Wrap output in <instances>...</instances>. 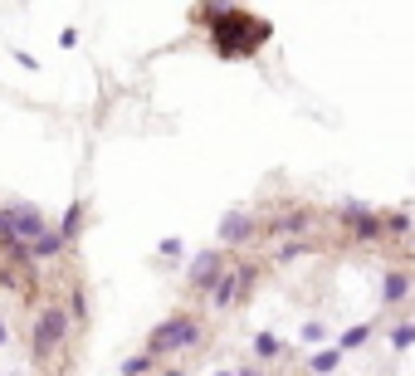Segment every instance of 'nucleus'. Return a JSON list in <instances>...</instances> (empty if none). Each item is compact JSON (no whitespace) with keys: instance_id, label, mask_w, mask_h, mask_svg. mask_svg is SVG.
<instances>
[{"instance_id":"nucleus-18","label":"nucleus","mask_w":415,"mask_h":376,"mask_svg":"<svg viewBox=\"0 0 415 376\" xmlns=\"http://www.w3.org/2000/svg\"><path fill=\"white\" fill-rule=\"evenodd\" d=\"M0 342H5V323H0Z\"/></svg>"},{"instance_id":"nucleus-5","label":"nucleus","mask_w":415,"mask_h":376,"mask_svg":"<svg viewBox=\"0 0 415 376\" xmlns=\"http://www.w3.org/2000/svg\"><path fill=\"white\" fill-rule=\"evenodd\" d=\"M249 283H254V269H230V274H220V279L210 283V293H215V308H230V303H239V298L249 293Z\"/></svg>"},{"instance_id":"nucleus-14","label":"nucleus","mask_w":415,"mask_h":376,"mask_svg":"<svg viewBox=\"0 0 415 376\" xmlns=\"http://www.w3.org/2000/svg\"><path fill=\"white\" fill-rule=\"evenodd\" d=\"M381 230H386V235H406V230H411V215H401V210H396V215H381Z\"/></svg>"},{"instance_id":"nucleus-6","label":"nucleus","mask_w":415,"mask_h":376,"mask_svg":"<svg viewBox=\"0 0 415 376\" xmlns=\"http://www.w3.org/2000/svg\"><path fill=\"white\" fill-rule=\"evenodd\" d=\"M342 215L352 220V235H357V240H367V245L386 235V230H381V215H376V210H367L362 200H347V205H342Z\"/></svg>"},{"instance_id":"nucleus-15","label":"nucleus","mask_w":415,"mask_h":376,"mask_svg":"<svg viewBox=\"0 0 415 376\" xmlns=\"http://www.w3.org/2000/svg\"><path fill=\"white\" fill-rule=\"evenodd\" d=\"M367 332H371L367 323H362V328H352V332H342V352H352V347H362V342H367Z\"/></svg>"},{"instance_id":"nucleus-17","label":"nucleus","mask_w":415,"mask_h":376,"mask_svg":"<svg viewBox=\"0 0 415 376\" xmlns=\"http://www.w3.org/2000/svg\"><path fill=\"white\" fill-rule=\"evenodd\" d=\"M391 342H396V347H411V342H415V328H411V323H406V328H396V337H391Z\"/></svg>"},{"instance_id":"nucleus-3","label":"nucleus","mask_w":415,"mask_h":376,"mask_svg":"<svg viewBox=\"0 0 415 376\" xmlns=\"http://www.w3.org/2000/svg\"><path fill=\"white\" fill-rule=\"evenodd\" d=\"M39 230H44V215H39L34 205H5V210H0V235H15V240L29 245Z\"/></svg>"},{"instance_id":"nucleus-4","label":"nucleus","mask_w":415,"mask_h":376,"mask_svg":"<svg viewBox=\"0 0 415 376\" xmlns=\"http://www.w3.org/2000/svg\"><path fill=\"white\" fill-rule=\"evenodd\" d=\"M64 328H69L64 308H39V318H34V357H49L64 342Z\"/></svg>"},{"instance_id":"nucleus-7","label":"nucleus","mask_w":415,"mask_h":376,"mask_svg":"<svg viewBox=\"0 0 415 376\" xmlns=\"http://www.w3.org/2000/svg\"><path fill=\"white\" fill-rule=\"evenodd\" d=\"M220 274H225V259H220V249H206V254H196V259H191V283H196V288H210Z\"/></svg>"},{"instance_id":"nucleus-2","label":"nucleus","mask_w":415,"mask_h":376,"mask_svg":"<svg viewBox=\"0 0 415 376\" xmlns=\"http://www.w3.org/2000/svg\"><path fill=\"white\" fill-rule=\"evenodd\" d=\"M196 337H201V323L196 318H166L152 332V352H181V347H196Z\"/></svg>"},{"instance_id":"nucleus-16","label":"nucleus","mask_w":415,"mask_h":376,"mask_svg":"<svg viewBox=\"0 0 415 376\" xmlns=\"http://www.w3.org/2000/svg\"><path fill=\"white\" fill-rule=\"evenodd\" d=\"M122 372H152V357H127Z\"/></svg>"},{"instance_id":"nucleus-10","label":"nucleus","mask_w":415,"mask_h":376,"mask_svg":"<svg viewBox=\"0 0 415 376\" xmlns=\"http://www.w3.org/2000/svg\"><path fill=\"white\" fill-rule=\"evenodd\" d=\"M406 293H411V279H406V274H386V283H381V298H386V303H401Z\"/></svg>"},{"instance_id":"nucleus-13","label":"nucleus","mask_w":415,"mask_h":376,"mask_svg":"<svg viewBox=\"0 0 415 376\" xmlns=\"http://www.w3.org/2000/svg\"><path fill=\"white\" fill-rule=\"evenodd\" d=\"M79 220H84V205H69V215H64L59 235H64V240H74V235H79Z\"/></svg>"},{"instance_id":"nucleus-9","label":"nucleus","mask_w":415,"mask_h":376,"mask_svg":"<svg viewBox=\"0 0 415 376\" xmlns=\"http://www.w3.org/2000/svg\"><path fill=\"white\" fill-rule=\"evenodd\" d=\"M308 220H312V210H289V215L274 220V235H294V230H303Z\"/></svg>"},{"instance_id":"nucleus-12","label":"nucleus","mask_w":415,"mask_h":376,"mask_svg":"<svg viewBox=\"0 0 415 376\" xmlns=\"http://www.w3.org/2000/svg\"><path fill=\"white\" fill-rule=\"evenodd\" d=\"M337 362H342V347H337V352H317V357H308L312 372H337Z\"/></svg>"},{"instance_id":"nucleus-8","label":"nucleus","mask_w":415,"mask_h":376,"mask_svg":"<svg viewBox=\"0 0 415 376\" xmlns=\"http://www.w3.org/2000/svg\"><path fill=\"white\" fill-rule=\"evenodd\" d=\"M249 230H254V220H249L244 210H230V215L220 220V240H225V245H239V240H249Z\"/></svg>"},{"instance_id":"nucleus-11","label":"nucleus","mask_w":415,"mask_h":376,"mask_svg":"<svg viewBox=\"0 0 415 376\" xmlns=\"http://www.w3.org/2000/svg\"><path fill=\"white\" fill-rule=\"evenodd\" d=\"M254 352H259L264 362H274V357H279L284 347H279V337H269V332H259V337H254Z\"/></svg>"},{"instance_id":"nucleus-1","label":"nucleus","mask_w":415,"mask_h":376,"mask_svg":"<svg viewBox=\"0 0 415 376\" xmlns=\"http://www.w3.org/2000/svg\"><path fill=\"white\" fill-rule=\"evenodd\" d=\"M201 15L210 20V39H215V49H220L225 59L254 54V49L269 39V25L254 20V15H244V10H235V5H206Z\"/></svg>"}]
</instances>
